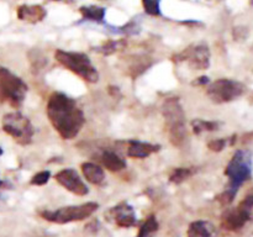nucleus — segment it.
<instances>
[{
	"mask_svg": "<svg viewBox=\"0 0 253 237\" xmlns=\"http://www.w3.org/2000/svg\"><path fill=\"white\" fill-rule=\"evenodd\" d=\"M46 114L49 122L63 140H73L84 125L83 110L74 99L63 93H53L48 98Z\"/></svg>",
	"mask_w": 253,
	"mask_h": 237,
	"instance_id": "1",
	"label": "nucleus"
},
{
	"mask_svg": "<svg viewBox=\"0 0 253 237\" xmlns=\"http://www.w3.org/2000/svg\"><path fill=\"white\" fill-rule=\"evenodd\" d=\"M225 174L229 178V184H227L226 190L221 195H219L217 199L221 204L227 205L231 204L232 200L235 199L240 187L251 178L252 158L250 152L244 150L236 151L230 162L227 163Z\"/></svg>",
	"mask_w": 253,
	"mask_h": 237,
	"instance_id": "2",
	"label": "nucleus"
},
{
	"mask_svg": "<svg viewBox=\"0 0 253 237\" xmlns=\"http://www.w3.org/2000/svg\"><path fill=\"white\" fill-rule=\"evenodd\" d=\"M162 114L165 118L168 136L173 146L182 147L188 138L185 127V113L178 98H167L163 101Z\"/></svg>",
	"mask_w": 253,
	"mask_h": 237,
	"instance_id": "3",
	"label": "nucleus"
},
{
	"mask_svg": "<svg viewBox=\"0 0 253 237\" xmlns=\"http://www.w3.org/2000/svg\"><path fill=\"white\" fill-rule=\"evenodd\" d=\"M54 58L64 68L71 71L76 76L81 77L88 83H96L99 80V73L95 67L91 64L90 58L82 52L63 51L57 49L54 52Z\"/></svg>",
	"mask_w": 253,
	"mask_h": 237,
	"instance_id": "4",
	"label": "nucleus"
},
{
	"mask_svg": "<svg viewBox=\"0 0 253 237\" xmlns=\"http://www.w3.org/2000/svg\"><path fill=\"white\" fill-rule=\"evenodd\" d=\"M26 93L27 85L25 81L7 68L0 67V101L19 108L24 103Z\"/></svg>",
	"mask_w": 253,
	"mask_h": 237,
	"instance_id": "5",
	"label": "nucleus"
},
{
	"mask_svg": "<svg viewBox=\"0 0 253 237\" xmlns=\"http://www.w3.org/2000/svg\"><path fill=\"white\" fill-rule=\"evenodd\" d=\"M1 127L2 131L12 137L15 142L22 146L30 145L35 133L31 121L19 111L5 114L1 121Z\"/></svg>",
	"mask_w": 253,
	"mask_h": 237,
	"instance_id": "6",
	"label": "nucleus"
},
{
	"mask_svg": "<svg viewBox=\"0 0 253 237\" xmlns=\"http://www.w3.org/2000/svg\"><path fill=\"white\" fill-rule=\"evenodd\" d=\"M99 205L96 202H84L81 205L59 207L57 210H46L41 212L42 219L56 224H68L73 221H82L98 210Z\"/></svg>",
	"mask_w": 253,
	"mask_h": 237,
	"instance_id": "7",
	"label": "nucleus"
},
{
	"mask_svg": "<svg viewBox=\"0 0 253 237\" xmlns=\"http://www.w3.org/2000/svg\"><path fill=\"white\" fill-rule=\"evenodd\" d=\"M246 93V85L235 79L220 78L207 86V94L215 104H225L239 99Z\"/></svg>",
	"mask_w": 253,
	"mask_h": 237,
	"instance_id": "8",
	"label": "nucleus"
},
{
	"mask_svg": "<svg viewBox=\"0 0 253 237\" xmlns=\"http://www.w3.org/2000/svg\"><path fill=\"white\" fill-rule=\"evenodd\" d=\"M253 210V193L249 194L236 207L227 210L222 216V227L230 231L241 230L251 220Z\"/></svg>",
	"mask_w": 253,
	"mask_h": 237,
	"instance_id": "9",
	"label": "nucleus"
},
{
	"mask_svg": "<svg viewBox=\"0 0 253 237\" xmlns=\"http://www.w3.org/2000/svg\"><path fill=\"white\" fill-rule=\"evenodd\" d=\"M175 62H185L195 71H205L210 66V49L208 44H192L174 57Z\"/></svg>",
	"mask_w": 253,
	"mask_h": 237,
	"instance_id": "10",
	"label": "nucleus"
},
{
	"mask_svg": "<svg viewBox=\"0 0 253 237\" xmlns=\"http://www.w3.org/2000/svg\"><path fill=\"white\" fill-rule=\"evenodd\" d=\"M54 179L64 188V189L69 190L73 194L79 195V197H84L89 193L88 187L85 183L83 182L81 177H79L78 172L73 168H66V169L59 170L56 174Z\"/></svg>",
	"mask_w": 253,
	"mask_h": 237,
	"instance_id": "11",
	"label": "nucleus"
},
{
	"mask_svg": "<svg viewBox=\"0 0 253 237\" xmlns=\"http://www.w3.org/2000/svg\"><path fill=\"white\" fill-rule=\"evenodd\" d=\"M105 217H108V220L113 221L119 227H124V229L135 226L137 222L135 210L127 202H121V204L111 207L105 214Z\"/></svg>",
	"mask_w": 253,
	"mask_h": 237,
	"instance_id": "12",
	"label": "nucleus"
},
{
	"mask_svg": "<svg viewBox=\"0 0 253 237\" xmlns=\"http://www.w3.org/2000/svg\"><path fill=\"white\" fill-rule=\"evenodd\" d=\"M17 19L21 21L30 22V24H37L46 17L47 11L41 5H20L16 10Z\"/></svg>",
	"mask_w": 253,
	"mask_h": 237,
	"instance_id": "13",
	"label": "nucleus"
},
{
	"mask_svg": "<svg viewBox=\"0 0 253 237\" xmlns=\"http://www.w3.org/2000/svg\"><path fill=\"white\" fill-rule=\"evenodd\" d=\"M160 150L158 145H152L148 142H142V141L131 140L127 142V151L126 155L131 158H147L152 153L157 152Z\"/></svg>",
	"mask_w": 253,
	"mask_h": 237,
	"instance_id": "14",
	"label": "nucleus"
},
{
	"mask_svg": "<svg viewBox=\"0 0 253 237\" xmlns=\"http://www.w3.org/2000/svg\"><path fill=\"white\" fill-rule=\"evenodd\" d=\"M81 168L84 178L91 184L100 185L105 180V174H104V170L100 165L91 162H84L82 163Z\"/></svg>",
	"mask_w": 253,
	"mask_h": 237,
	"instance_id": "15",
	"label": "nucleus"
},
{
	"mask_svg": "<svg viewBox=\"0 0 253 237\" xmlns=\"http://www.w3.org/2000/svg\"><path fill=\"white\" fill-rule=\"evenodd\" d=\"M188 237H215L216 231H215L214 225L210 224L209 221L204 220H198V221L192 222L189 225V229L187 231Z\"/></svg>",
	"mask_w": 253,
	"mask_h": 237,
	"instance_id": "16",
	"label": "nucleus"
},
{
	"mask_svg": "<svg viewBox=\"0 0 253 237\" xmlns=\"http://www.w3.org/2000/svg\"><path fill=\"white\" fill-rule=\"evenodd\" d=\"M100 162L106 169L111 172H120L126 168V160L113 151H104L100 155Z\"/></svg>",
	"mask_w": 253,
	"mask_h": 237,
	"instance_id": "17",
	"label": "nucleus"
},
{
	"mask_svg": "<svg viewBox=\"0 0 253 237\" xmlns=\"http://www.w3.org/2000/svg\"><path fill=\"white\" fill-rule=\"evenodd\" d=\"M83 20L93 22H103L105 19L106 10L105 7L96 6V5H89V6H82L79 9Z\"/></svg>",
	"mask_w": 253,
	"mask_h": 237,
	"instance_id": "18",
	"label": "nucleus"
},
{
	"mask_svg": "<svg viewBox=\"0 0 253 237\" xmlns=\"http://www.w3.org/2000/svg\"><path fill=\"white\" fill-rule=\"evenodd\" d=\"M193 173H194V170H193L192 168H175V169H173L172 173L169 174V182L174 183V184H180V183H183L184 180L189 179L193 175Z\"/></svg>",
	"mask_w": 253,
	"mask_h": 237,
	"instance_id": "19",
	"label": "nucleus"
},
{
	"mask_svg": "<svg viewBox=\"0 0 253 237\" xmlns=\"http://www.w3.org/2000/svg\"><path fill=\"white\" fill-rule=\"evenodd\" d=\"M192 127L195 133H202L204 131H215L219 127V122L217 121H205L197 118V120L192 121Z\"/></svg>",
	"mask_w": 253,
	"mask_h": 237,
	"instance_id": "20",
	"label": "nucleus"
},
{
	"mask_svg": "<svg viewBox=\"0 0 253 237\" xmlns=\"http://www.w3.org/2000/svg\"><path fill=\"white\" fill-rule=\"evenodd\" d=\"M124 46H125V41H124V40H111V41L105 42L103 46L99 47L98 51L106 54V56H109V54L115 53L116 51L123 48Z\"/></svg>",
	"mask_w": 253,
	"mask_h": 237,
	"instance_id": "21",
	"label": "nucleus"
},
{
	"mask_svg": "<svg viewBox=\"0 0 253 237\" xmlns=\"http://www.w3.org/2000/svg\"><path fill=\"white\" fill-rule=\"evenodd\" d=\"M158 230V221L156 220L155 216H150L145 222L142 224V226L140 227V231H138V236H151L153 232H156Z\"/></svg>",
	"mask_w": 253,
	"mask_h": 237,
	"instance_id": "22",
	"label": "nucleus"
},
{
	"mask_svg": "<svg viewBox=\"0 0 253 237\" xmlns=\"http://www.w3.org/2000/svg\"><path fill=\"white\" fill-rule=\"evenodd\" d=\"M145 11L151 16H160L161 15V0H142Z\"/></svg>",
	"mask_w": 253,
	"mask_h": 237,
	"instance_id": "23",
	"label": "nucleus"
},
{
	"mask_svg": "<svg viewBox=\"0 0 253 237\" xmlns=\"http://www.w3.org/2000/svg\"><path fill=\"white\" fill-rule=\"evenodd\" d=\"M227 143H230V141H227V138H216V140H212L208 143V147L210 151H214V152H220V151L224 150L227 146Z\"/></svg>",
	"mask_w": 253,
	"mask_h": 237,
	"instance_id": "24",
	"label": "nucleus"
},
{
	"mask_svg": "<svg viewBox=\"0 0 253 237\" xmlns=\"http://www.w3.org/2000/svg\"><path fill=\"white\" fill-rule=\"evenodd\" d=\"M49 177H51V173L48 170H42V172L37 173L32 177L31 179V184L34 185H43L46 184L47 182L49 180Z\"/></svg>",
	"mask_w": 253,
	"mask_h": 237,
	"instance_id": "25",
	"label": "nucleus"
},
{
	"mask_svg": "<svg viewBox=\"0 0 253 237\" xmlns=\"http://www.w3.org/2000/svg\"><path fill=\"white\" fill-rule=\"evenodd\" d=\"M137 237H146V236H138V235H137ZM147 237H150V236H147Z\"/></svg>",
	"mask_w": 253,
	"mask_h": 237,
	"instance_id": "26",
	"label": "nucleus"
},
{
	"mask_svg": "<svg viewBox=\"0 0 253 237\" xmlns=\"http://www.w3.org/2000/svg\"><path fill=\"white\" fill-rule=\"evenodd\" d=\"M1 153H2V151H1V150H0V155H1Z\"/></svg>",
	"mask_w": 253,
	"mask_h": 237,
	"instance_id": "27",
	"label": "nucleus"
}]
</instances>
